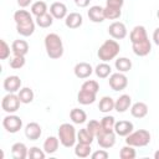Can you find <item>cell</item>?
Here are the masks:
<instances>
[{
    "instance_id": "6da1fadb",
    "label": "cell",
    "mask_w": 159,
    "mask_h": 159,
    "mask_svg": "<svg viewBox=\"0 0 159 159\" xmlns=\"http://www.w3.org/2000/svg\"><path fill=\"white\" fill-rule=\"evenodd\" d=\"M45 48H46V53L50 58L57 60V58L62 57V55H63L62 39L55 32H51V34L46 35V37H45Z\"/></svg>"
},
{
    "instance_id": "7a4b0ae2",
    "label": "cell",
    "mask_w": 159,
    "mask_h": 159,
    "mask_svg": "<svg viewBox=\"0 0 159 159\" xmlns=\"http://www.w3.org/2000/svg\"><path fill=\"white\" fill-rule=\"evenodd\" d=\"M120 51V46L116 40H106L98 48L97 56L102 62H109L114 60Z\"/></svg>"
},
{
    "instance_id": "3957f363",
    "label": "cell",
    "mask_w": 159,
    "mask_h": 159,
    "mask_svg": "<svg viewBox=\"0 0 159 159\" xmlns=\"http://www.w3.org/2000/svg\"><path fill=\"white\" fill-rule=\"evenodd\" d=\"M58 139H60V143L65 148L73 147L77 140V134H76L75 127L70 123H62L58 127Z\"/></svg>"
},
{
    "instance_id": "277c9868",
    "label": "cell",
    "mask_w": 159,
    "mask_h": 159,
    "mask_svg": "<svg viewBox=\"0 0 159 159\" xmlns=\"http://www.w3.org/2000/svg\"><path fill=\"white\" fill-rule=\"evenodd\" d=\"M125 143L132 147H145L150 143V133L147 129H138L125 137Z\"/></svg>"
},
{
    "instance_id": "5b68a950",
    "label": "cell",
    "mask_w": 159,
    "mask_h": 159,
    "mask_svg": "<svg viewBox=\"0 0 159 159\" xmlns=\"http://www.w3.org/2000/svg\"><path fill=\"white\" fill-rule=\"evenodd\" d=\"M20 103H21V101H20V98H19L17 94H15V93H7L1 99V108L6 113H15V112L19 111Z\"/></svg>"
},
{
    "instance_id": "8992f818",
    "label": "cell",
    "mask_w": 159,
    "mask_h": 159,
    "mask_svg": "<svg viewBox=\"0 0 159 159\" xmlns=\"http://www.w3.org/2000/svg\"><path fill=\"white\" fill-rule=\"evenodd\" d=\"M98 145L103 149H109L116 144V132L114 130H104L99 129V132L96 135Z\"/></svg>"
},
{
    "instance_id": "52a82bcc",
    "label": "cell",
    "mask_w": 159,
    "mask_h": 159,
    "mask_svg": "<svg viewBox=\"0 0 159 159\" xmlns=\"http://www.w3.org/2000/svg\"><path fill=\"white\" fill-rule=\"evenodd\" d=\"M2 127L9 133H17L22 128V119L19 116H15V114L9 113L2 119Z\"/></svg>"
},
{
    "instance_id": "ba28073f",
    "label": "cell",
    "mask_w": 159,
    "mask_h": 159,
    "mask_svg": "<svg viewBox=\"0 0 159 159\" xmlns=\"http://www.w3.org/2000/svg\"><path fill=\"white\" fill-rule=\"evenodd\" d=\"M108 82H109V87L113 91H123L128 86V78L123 72L112 73L109 76Z\"/></svg>"
},
{
    "instance_id": "9c48e42d",
    "label": "cell",
    "mask_w": 159,
    "mask_h": 159,
    "mask_svg": "<svg viewBox=\"0 0 159 159\" xmlns=\"http://www.w3.org/2000/svg\"><path fill=\"white\" fill-rule=\"evenodd\" d=\"M108 34L114 40H122L127 36V27L120 21H114L108 26Z\"/></svg>"
},
{
    "instance_id": "30bf717a",
    "label": "cell",
    "mask_w": 159,
    "mask_h": 159,
    "mask_svg": "<svg viewBox=\"0 0 159 159\" xmlns=\"http://www.w3.org/2000/svg\"><path fill=\"white\" fill-rule=\"evenodd\" d=\"M4 89L7 92V93H16L21 89V80L19 76H7L5 80H4Z\"/></svg>"
},
{
    "instance_id": "8fae6325",
    "label": "cell",
    "mask_w": 159,
    "mask_h": 159,
    "mask_svg": "<svg viewBox=\"0 0 159 159\" xmlns=\"http://www.w3.org/2000/svg\"><path fill=\"white\" fill-rule=\"evenodd\" d=\"M132 48H133V52H134L137 56L144 57V56L149 55V52L152 51V43H150L149 39H145V40H143V41L132 43Z\"/></svg>"
},
{
    "instance_id": "7c38bea8",
    "label": "cell",
    "mask_w": 159,
    "mask_h": 159,
    "mask_svg": "<svg viewBox=\"0 0 159 159\" xmlns=\"http://www.w3.org/2000/svg\"><path fill=\"white\" fill-rule=\"evenodd\" d=\"M73 72H75V76L77 78H81V80H84V78H88L92 73H93V68L89 63L87 62H78L75 68H73Z\"/></svg>"
},
{
    "instance_id": "4fadbf2b",
    "label": "cell",
    "mask_w": 159,
    "mask_h": 159,
    "mask_svg": "<svg viewBox=\"0 0 159 159\" xmlns=\"http://www.w3.org/2000/svg\"><path fill=\"white\" fill-rule=\"evenodd\" d=\"M42 134V129H41V125L36 122H31L29 124H26L25 127V135L27 139L30 140H37L40 139Z\"/></svg>"
},
{
    "instance_id": "5bb4252c",
    "label": "cell",
    "mask_w": 159,
    "mask_h": 159,
    "mask_svg": "<svg viewBox=\"0 0 159 159\" xmlns=\"http://www.w3.org/2000/svg\"><path fill=\"white\" fill-rule=\"evenodd\" d=\"M133 128L134 125L129 120H119V122H116L114 124V132L119 137H127L133 132Z\"/></svg>"
},
{
    "instance_id": "9a60e30c",
    "label": "cell",
    "mask_w": 159,
    "mask_h": 159,
    "mask_svg": "<svg viewBox=\"0 0 159 159\" xmlns=\"http://www.w3.org/2000/svg\"><path fill=\"white\" fill-rule=\"evenodd\" d=\"M50 14L53 16V19H65L67 16V6L63 2L56 1L53 4H51L50 6Z\"/></svg>"
},
{
    "instance_id": "2e32d148",
    "label": "cell",
    "mask_w": 159,
    "mask_h": 159,
    "mask_svg": "<svg viewBox=\"0 0 159 159\" xmlns=\"http://www.w3.org/2000/svg\"><path fill=\"white\" fill-rule=\"evenodd\" d=\"M87 15H88V19H89L92 22H96V24L103 22V21L106 20L103 7H101V6H98V5L91 6L89 10L87 11Z\"/></svg>"
},
{
    "instance_id": "e0dca14e",
    "label": "cell",
    "mask_w": 159,
    "mask_h": 159,
    "mask_svg": "<svg viewBox=\"0 0 159 159\" xmlns=\"http://www.w3.org/2000/svg\"><path fill=\"white\" fill-rule=\"evenodd\" d=\"M83 22V17L80 12H70L65 17V25L68 29H78Z\"/></svg>"
},
{
    "instance_id": "ac0fdd59",
    "label": "cell",
    "mask_w": 159,
    "mask_h": 159,
    "mask_svg": "<svg viewBox=\"0 0 159 159\" xmlns=\"http://www.w3.org/2000/svg\"><path fill=\"white\" fill-rule=\"evenodd\" d=\"M132 104V98L129 94H122L117 98L116 103H114V109L118 112V113H124L125 111L129 109Z\"/></svg>"
},
{
    "instance_id": "d6986e66",
    "label": "cell",
    "mask_w": 159,
    "mask_h": 159,
    "mask_svg": "<svg viewBox=\"0 0 159 159\" xmlns=\"http://www.w3.org/2000/svg\"><path fill=\"white\" fill-rule=\"evenodd\" d=\"M129 39H130V42H132V43L139 42V41H143V40H145V39H148L145 27L142 26V25L134 26L133 30H132L130 34H129Z\"/></svg>"
},
{
    "instance_id": "ffe728a7",
    "label": "cell",
    "mask_w": 159,
    "mask_h": 159,
    "mask_svg": "<svg viewBox=\"0 0 159 159\" xmlns=\"http://www.w3.org/2000/svg\"><path fill=\"white\" fill-rule=\"evenodd\" d=\"M11 155L15 159H25L26 157H29V149L21 142L14 143L11 147Z\"/></svg>"
},
{
    "instance_id": "44dd1931",
    "label": "cell",
    "mask_w": 159,
    "mask_h": 159,
    "mask_svg": "<svg viewBox=\"0 0 159 159\" xmlns=\"http://www.w3.org/2000/svg\"><path fill=\"white\" fill-rule=\"evenodd\" d=\"M11 51L16 56H25L29 52V43L25 40H15L11 45Z\"/></svg>"
},
{
    "instance_id": "7402d4cb",
    "label": "cell",
    "mask_w": 159,
    "mask_h": 159,
    "mask_svg": "<svg viewBox=\"0 0 159 159\" xmlns=\"http://www.w3.org/2000/svg\"><path fill=\"white\" fill-rule=\"evenodd\" d=\"M58 145H60V139L57 137H47L43 142V150L46 154H53L57 152L58 149Z\"/></svg>"
},
{
    "instance_id": "603a6c76",
    "label": "cell",
    "mask_w": 159,
    "mask_h": 159,
    "mask_svg": "<svg viewBox=\"0 0 159 159\" xmlns=\"http://www.w3.org/2000/svg\"><path fill=\"white\" fill-rule=\"evenodd\" d=\"M130 114L134 118H144L148 114V106L144 102H135L130 107Z\"/></svg>"
},
{
    "instance_id": "cb8c5ba5",
    "label": "cell",
    "mask_w": 159,
    "mask_h": 159,
    "mask_svg": "<svg viewBox=\"0 0 159 159\" xmlns=\"http://www.w3.org/2000/svg\"><path fill=\"white\" fill-rule=\"evenodd\" d=\"M96 94L97 93H93V92H89V91H86V89L81 88L78 94H77V101H78V103H81L83 106L92 104L96 101Z\"/></svg>"
},
{
    "instance_id": "d4e9b609",
    "label": "cell",
    "mask_w": 159,
    "mask_h": 159,
    "mask_svg": "<svg viewBox=\"0 0 159 159\" xmlns=\"http://www.w3.org/2000/svg\"><path fill=\"white\" fill-rule=\"evenodd\" d=\"M114 103H116V101L112 97L104 96V97L101 98V101L98 103V109L103 113H109L111 111L114 109Z\"/></svg>"
},
{
    "instance_id": "484cf974",
    "label": "cell",
    "mask_w": 159,
    "mask_h": 159,
    "mask_svg": "<svg viewBox=\"0 0 159 159\" xmlns=\"http://www.w3.org/2000/svg\"><path fill=\"white\" fill-rule=\"evenodd\" d=\"M70 118L71 120L75 123V124H82L86 122L87 119V114L83 109H80V108H73L71 109L70 112Z\"/></svg>"
},
{
    "instance_id": "4316f807",
    "label": "cell",
    "mask_w": 159,
    "mask_h": 159,
    "mask_svg": "<svg viewBox=\"0 0 159 159\" xmlns=\"http://www.w3.org/2000/svg\"><path fill=\"white\" fill-rule=\"evenodd\" d=\"M16 31L17 34H20L21 36H31L35 31V22L34 20L32 21H29L26 24H21V25H16Z\"/></svg>"
},
{
    "instance_id": "83f0119b",
    "label": "cell",
    "mask_w": 159,
    "mask_h": 159,
    "mask_svg": "<svg viewBox=\"0 0 159 159\" xmlns=\"http://www.w3.org/2000/svg\"><path fill=\"white\" fill-rule=\"evenodd\" d=\"M111 72H112L111 65H108L107 62L98 63L94 68V73L98 78H107L108 76H111Z\"/></svg>"
},
{
    "instance_id": "f1b7e54d",
    "label": "cell",
    "mask_w": 159,
    "mask_h": 159,
    "mask_svg": "<svg viewBox=\"0 0 159 159\" xmlns=\"http://www.w3.org/2000/svg\"><path fill=\"white\" fill-rule=\"evenodd\" d=\"M91 144H86V143H80L76 144L75 147V155L78 158H87L91 155Z\"/></svg>"
},
{
    "instance_id": "f546056e",
    "label": "cell",
    "mask_w": 159,
    "mask_h": 159,
    "mask_svg": "<svg viewBox=\"0 0 159 159\" xmlns=\"http://www.w3.org/2000/svg\"><path fill=\"white\" fill-rule=\"evenodd\" d=\"M14 20H15L16 25H21V24H26L29 21H32V16L26 10H17L14 14Z\"/></svg>"
},
{
    "instance_id": "4dcf8cb0",
    "label": "cell",
    "mask_w": 159,
    "mask_h": 159,
    "mask_svg": "<svg viewBox=\"0 0 159 159\" xmlns=\"http://www.w3.org/2000/svg\"><path fill=\"white\" fill-rule=\"evenodd\" d=\"M52 24H53V16L50 12H46V14L40 15V16H36V25L42 27V29L50 27Z\"/></svg>"
},
{
    "instance_id": "1f68e13d",
    "label": "cell",
    "mask_w": 159,
    "mask_h": 159,
    "mask_svg": "<svg viewBox=\"0 0 159 159\" xmlns=\"http://www.w3.org/2000/svg\"><path fill=\"white\" fill-rule=\"evenodd\" d=\"M116 68L118 70V72H128L130 68H132V61L127 57H118L116 60Z\"/></svg>"
},
{
    "instance_id": "d6a6232c",
    "label": "cell",
    "mask_w": 159,
    "mask_h": 159,
    "mask_svg": "<svg viewBox=\"0 0 159 159\" xmlns=\"http://www.w3.org/2000/svg\"><path fill=\"white\" fill-rule=\"evenodd\" d=\"M17 96H19L21 103H25V104L31 103V102L34 101V91H32L31 88H29V87L21 88V89L17 92Z\"/></svg>"
},
{
    "instance_id": "836d02e7",
    "label": "cell",
    "mask_w": 159,
    "mask_h": 159,
    "mask_svg": "<svg viewBox=\"0 0 159 159\" xmlns=\"http://www.w3.org/2000/svg\"><path fill=\"white\" fill-rule=\"evenodd\" d=\"M96 137L87 129V128H83V129H80V132L77 133V140L80 143H86V144H92L93 139Z\"/></svg>"
},
{
    "instance_id": "e575fe53",
    "label": "cell",
    "mask_w": 159,
    "mask_h": 159,
    "mask_svg": "<svg viewBox=\"0 0 159 159\" xmlns=\"http://www.w3.org/2000/svg\"><path fill=\"white\" fill-rule=\"evenodd\" d=\"M47 12V4L45 1H36L31 5V14L35 16H40Z\"/></svg>"
},
{
    "instance_id": "d590c367",
    "label": "cell",
    "mask_w": 159,
    "mask_h": 159,
    "mask_svg": "<svg viewBox=\"0 0 159 159\" xmlns=\"http://www.w3.org/2000/svg\"><path fill=\"white\" fill-rule=\"evenodd\" d=\"M103 10H104V17L107 20H117L122 15V9H117V7H112V6H106V7H103Z\"/></svg>"
},
{
    "instance_id": "8d00e7d4",
    "label": "cell",
    "mask_w": 159,
    "mask_h": 159,
    "mask_svg": "<svg viewBox=\"0 0 159 159\" xmlns=\"http://www.w3.org/2000/svg\"><path fill=\"white\" fill-rule=\"evenodd\" d=\"M119 157H120V159H134V158L137 157V152H135L134 147L127 144V145H124V147L120 149Z\"/></svg>"
},
{
    "instance_id": "74e56055",
    "label": "cell",
    "mask_w": 159,
    "mask_h": 159,
    "mask_svg": "<svg viewBox=\"0 0 159 159\" xmlns=\"http://www.w3.org/2000/svg\"><path fill=\"white\" fill-rule=\"evenodd\" d=\"M114 124L116 119L113 116H104L101 120V127L104 130H114Z\"/></svg>"
},
{
    "instance_id": "f35d334b",
    "label": "cell",
    "mask_w": 159,
    "mask_h": 159,
    "mask_svg": "<svg viewBox=\"0 0 159 159\" xmlns=\"http://www.w3.org/2000/svg\"><path fill=\"white\" fill-rule=\"evenodd\" d=\"M25 62H26L25 56H16V55H14V57L10 58V67L14 68V70H20V68H22L25 66Z\"/></svg>"
},
{
    "instance_id": "ab89813d",
    "label": "cell",
    "mask_w": 159,
    "mask_h": 159,
    "mask_svg": "<svg viewBox=\"0 0 159 159\" xmlns=\"http://www.w3.org/2000/svg\"><path fill=\"white\" fill-rule=\"evenodd\" d=\"M82 89H86V91H89V92H93V93H97L99 91V84L97 81H93V80H87L82 83L81 86Z\"/></svg>"
},
{
    "instance_id": "60d3db41",
    "label": "cell",
    "mask_w": 159,
    "mask_h": 159,
    "mask_svg": "<svg viewBox=\"0 0 159 159\" xmlns=\"http://www.w3.org/2000/svg\"><path fill=\"white\" fill-rule=\"evenodd\" d=\"M46 153L45 150L40 149L39 147H31L29 149V158L31 159H45Z\"/></svg>"
},
{
    "instance_id": "b9f144b4",
    "label": "cell",
    "mask_w": 159,
    "mask_h": 159,
    "mask_svg": "<svg viewBox=\"0 0 159 159\" xmlns=\"http://www.w3.org/2000/svg\"><path fill=\"white\" fill-rule=\"evenodd\" d=\"M10 56V46L5 40L0 41V60H6Z\"/></svg>"
},
{
    "instance_id": "7bdbcfd3",
    "label": "cell",
    "mask_w": 159,
    "mask_h": 159,
    "mask_svg": "<svg viewBox=\"0 0 159 159\" xmlns=\"http://www.w3.org/2000/svg\"><path fill=\"white\" fill-rule=\"evenodd\" d=\"M94 137L97 135V133L99 132V129L102 128L101 127V122H98V120H96V119H92V120H89L88 123H87V127H86Z\"/></svg>"
},
{
    "instance_id": "ee69618b",
    "label": "cell",
    "mask_w": 159,
    "mask_h": 159,
    "mask_svg": "<svg viewBox=\"0 0 159 159\" xmlns=\"http://www.w3.org/2000/svg\"><path fill=\"white\" fill-rule=\"evenodd\" d=\"M109 157L108 152H106L104 149H99V150H96L91 154V158L92 159H107Z\"/></svg>"
},
{
    "instance_id": "f6af8a7d",
    "label": "cell",
    "mask_w": 159,
    "mask_h": 159,
    "mask_svg": "<svg viewBox=\"0 0 159 159\" xmlns=\"http://www.w3.org/2000/svg\"><path fill=\"white\" fill-rule=\"evenodd\" d=\"M124 5V0H106V6H112L117 9H122Z\"/></svg>"
},
{
    "instance_id": "bcb514c9",
    "label": "cell",
    "mask_w": 159,
    "mask_h": 159,
    "mask_svg": "<svg viewBox=\"0 0 159 159\" xmlns=\"http://www.w3.org/2000/svg\"><path fill=\"white\" fill-rule=\"evenodd\" d=\"M89 1L91 0H75V4L78 7H87L89 5Z\"/></svg>"
},
{
    "instance_id": "7dc6e473",
    "label": "cell",
    "mask_w": 159,
    "mask_h": 159,
    "mask_svg": "<svg viewBox=\"0 0 159 159\" xmlns=\"http://www.w3.org/2000/svg\"><path fill=\"white\" fill-rule=\"evenodd\" d=\"M153 41H154L155 45L159 46V27H157L154 30V32H153Z\"/></svg>"
},
{
    "instance_id": "c3c4849f",
    "label": "cell",
    "mask_w": 159,
    "mask_h": 159,
    "mask_svg": "<svg viewBox=\"0 0 159 159\" xmlns=\"http://www.w3.org/2000/svg\"><path fill=\"white\" fill-rule=\"evenodd\" d=\"M31 1L32 0H17V5L20 7H26V6H29L31 4Z\"/></svg>"
},
{
    "instance_id": "681fc988",
    "label": "cell",
    "mask_w": 159,
    "mask_h": 159,
    "mask_svg": "<svg viewBox=\"0 0 159 159\" xmlns=\"http://www.w3.org/2000/svg\"><path fill=\"white\" fill-rule=\"evenodd\" d=\"M154 159H159V150H157L154 153Z\"/></svg>"
},
{
    "instance_id": "f907efd6",
    "label": "cell",
    "mask_w": 159,
    "mask_h": 159,
    "mask_svg": "<svg viewBox=\"0 0 159 159\" xmlns=\"http://www.w3.org/2000/svg\"><path fill=\"white\" fill-rule=\"evenodd\" d=\"M157 16H158V19H159V10H158V12H157Z\"/></svg>"
}]
</instances>
